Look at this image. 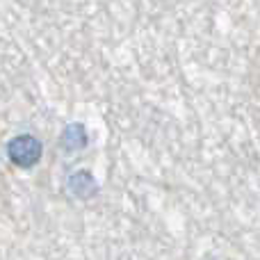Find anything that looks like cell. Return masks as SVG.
Listing matches in <instances>:
<instances>
[{"label": "cell", "mask_w": 260, "mask_h": 260, "mask_svg": "<svg viewBox=\"0 0 260 260\" xmlns=\"http://www.w3.org/2000/svg\"><path fill=\"white\" fill-rule=\"evenodd\" d=\"M5 151H7V157L14 167H18V169H32L44 157V142L30 133L14 135L7 142Z\"/></svg>", "instance_id": "cell-1"}, {"label": "cell", "mask_w": 260, "mask_h": 260, "mask_svg": "<svg viewBox=\"0 0 260 260\" xmlns=\"http://www.w3.org/2000/svg\"><path fill=\"white\" fill-rule=\"evenodd\" d=\"M67 187L69 192L73 194L76 199H82V201H89V199H94L96 194H99V180L94 178V174H91L89 169H78L73 171L71 176L67 178Z\"/></svg>", "instance_id": "cell-2"}, {"label": "cell", "mask_w": 260, "mask_h": 260, "mask_svg": "<svg viewBox=\"0 0 260 260\" xmlns=\"http://www.w3.org/2000/svg\"><path fill=\"white\" fill-rule=\"evenodd\" d=\"M89 144V133H87L85 123L80 121H73V123H67L59 135V148L67 153H78L82 148H87Z\"/></svg>", "instance_id": "cell-3"}]
</instances>
